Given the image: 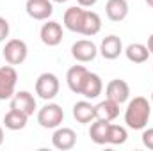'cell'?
<instances>
[{
	"label": "cell",
	"instance_id": "cell-15",
	"mask_svg": "<svg viewBox=\"0 0 153 151\" xmlns=\"http://www.w3.org/2000/svg\"><path fill=\"white\" fill-rule=\"evenodd\" d=\"M87 73H89V71H87L85 66H71V68L68 70V73H66V84H68V87H70L71 93L80 94Z\"/></svg>",
	"mask_w": 153,
	"mask_h": 151
},
{
	"label": "cell",
	"instance_id": "cell-22",
	"mask_svg": "<svg viewBox=\"0 0 153 151\" xmlns=\"http://www.w3.org/2000/svg\"><path fill=\"white\" fill-rule=\"evenodd\" d=\"M102 29V18L98 16V13L94 11H85V18H84V27H82V36H96Z\"/></svg>",
	"mask_w": 153,
	"mask_h": 151
},
{
	"label": "cell",
	"instance_id": "cell-1",
	"mask_svg": "<svg viewBox=\"0 0 153 151\" xmlns=\"http://www.w3.org/2000/svg\"><path fill=\"white\" fill-rule=\"evenodd\" d=\"M152 115V105L144 96H135L128 101L125 110V123L132 130H144Z\"/></svg>",
	"mask_w": 153,
	"mask_h": 151
},
{
	"label": "cell",
	"instance_id": "cell-6",
	"mask_svg": "<svg viewBox=\"0 0 153 151\" xmlns=\"http://www.w3.org/2000/svg\"><path fill=\"white\" fill-rule=\"evenodd\" d=\"M71 55H73V59L78 61V62H91V61L96 59L98 48H96V44H94L93 41H89V39H80V41L73 43V46H71Z\"/></svg>",
	"mask_w": 153,
	"mask_h": 151
},
{
	"label": "cell",
	"instance_id": "cell-16",
	"mask_svg": "<svg viewBox=\"0 0 153 151\" xmlns=\"http://www.w3.org/2000/svg\"><path fill=\"white\" fill-rule=\"evenodd\" d=\"M105 14L111 21H123L128 16V2L126 0H109L105 5Z\"/></svg>",
	"mask_w": 153,
	"mask_h": 151
},
{
	"label": "cell",
	"instance_id": "cell-23",
	"mask_svg": "<svg viewBox=\"0 0 153 151\" xmlns=\"http://www.w3.org/2000/svg\"><path fill=\"white\" fill-rule=\"evenodd\" d=\"M128 139V132L125 126L121 124H112L109 126V133H107V144H114V146H119V144H125Z\"/></svg>",
	"mask_w": 153,
	"mask_h": 151
},
{
	"label": "cell",
	"instance_id": "cell-13",
	"mask_svg": "<svg viewBox=\"0 0 153 151\" xmlns=\"http://www.w3.org/2000/svg\"><path fill=\"white\" fill-rule=\"evenodd\" d=\"M11 109H18L22 112L32 115L36 110V98L29 91H18L11 98Z\"/></svg>",
	"mask_w": 153,
	"mask_h": 151
},
{
	"label": "cell",
	"instance_id": "cell-24",
	"mask_svg": "<svg viewBox=\"0 0 153 151\" xmlns=\"http://www.w3.org/2000/svg\"><path fill=\"white\" fill-rule=\"evenodd\" d=\"M143 144L148 148V150H153V128H148L143 132Z\"/></svg>",
	"mask_w": 153,
	"mask_h": 151
},
{
	"label": "cell",
	"instance_id": "cell-17",
	"mask_svg": "<svg viewBox=\"0 0 153 151\" xmlns=\"http://www.w3.org/2000/svg\"><path fill=\"white\" fill-rule=\"evenodd\" d=\"M27 121H29V114L22 112L18 109H11L9 112L4 115V126L7 130H13V132L23 130L27 126Z\"/></svg>",
	"mask_w": 153,
	"mask_h": 151
},
{
	"label": "cell",
	"instance_id": "cell-29",
	"mask_svg": "<svg viewBox=\"0 0 153 151\" xmlns=\"http://www.w3.org/2000/svg\"><path fill=\"white\" fill-rule=\"evenodd\" d=\"M52 2H57V4H64V2H68V0H52Z\"/></svg>",
	"mask_w": 153,
	"mask_h": 151
},
{
	"label": "cell",
	"instance_id": "cell-9",
	"mask_svg": "<svg viewBox=\"0 0 153 151\" xmlns=\"http://www.w3.org/2000/svg\"><path fill=\"white\" fill-rule=\"evenodd\" d=\"M52 144H53V148H57L61 151H68L71 148H75V144H76L75 130L64 128V126L62 128H55V132L52 135Z\"/></svg>",
	"mask_w": 153,
	"mask_h": 151
},
{
	"label": "cell",
	"instance_id": "cell-27",
	"mask_svg": "<svg viewBox=\"0 0 153 151\" xmlns=\"http://www.w3.org/2000/svg\"><path fill=\"white\" fill-rule=\"evenodd\" d=\"M148 50H150V53H153V34L148 38Z\"/></svg>",
	"mask_w": 153,
	"mask_h": 151
},
{
	"label": "cell",
	"instance_id": "cell-21",
	"mask_svg": "<svg viewBox=\"0 0 153 151\" xmlns=\"http://www.w3.org/2000/svg\"><path fill=\"white\" fill-rule=\"evenodd\" d=\"M109 126L111 121H103V119H96L91 128H89V137L94 144H107V133H109Z\"/></svg>",
	"mask_w": 153,
	"mask_h": 151
},
{
	"label": "cell",
	"instance_id": "cell-28",
	"mask_svg": "<svg viewBox=\"0 0 153 151\" xmlns=\"http://www.w3.org/2000/svg\"><path fill=\"white\" fill-rule=\"evenodd\" d=\"M4 144V130H2V126H0V146Z\"/></svg>",
	"mask_w": 153,
	"mask_h": 151
},
{
	"label": "cell",
	"instance_id": "cell-3",
	"mask_svg": "<svg viewBox=\"0 0 153 151\" xmlns=\"http://www.w3.org/2000/svg\"><path fill=\"white\" fill-rule=\"evenodd\" d=\"M59 89H61V82L53 73H41L36 80V94L45 101L53 100L59 94Z\"/></svg>",
	"mask_w": 153,
	"mask_h": 151
},
{
	"label": "cell",
	"instance_id": "cell-11",
	"mask_svg": "<svg viewBox=\"0 0 153 151\" xmlns=\"http://www.w3.org/2000/svg\"><path fill=\"white\" fill-rule=\"evenodd\" d=\"M39 38L46 46H57L62 41V27L57 21H46L43 23L39 30Z\"/></svg>",
	"mask_w": 153,
	"mask_h": 151
},
{
	"label": "cell",
	"instance_id": "cell-18",
	"mask_svg": "<svg viewBox=\"0 0 153 151\" xmlns=\"http://www.w3.org/2000/svg\"><path fill=\"white\" fill-rule=\"evenodd\" d=\"M94 112H96V119L114 121L116 117L119 115V103L105 98L103 101H100L98 105H94Z\"/></svg>",
	"mask_w": 153,
	"mask_h": 151
},
{
	"label": "cell",
	"instance_id": "cell-14",
	"mask_svg": "<svg viewBox=\"0 0 153 151\" xmlns=\"http://www.w3.org/2000/svg\"><path fill=\"white\" fill-rule=\"evenodd\" d=\"M102 91H103V82H102L100 75L89 71L87 76H85L84 85H82L80 94H82L85 100H94V98H98V96L102 94Z\"/></svg>",
	"mask_w": 153,
	"mask_h": 151
},
{
	"label": "cell",
	"instance_id": "cell-8",
	"mask_svg": "<svg viewBox=\"0 0 153 151\" xmlns=\"http://www.w3.org/2000/svg\"><path fill=\"white\" fill-rule=\"evenodd\" d=\"M105 94H107L109 100H112V101L121 105V103H125L130 98V85L125 80H121V78H114V80H111L107 84Z\"/></svg>",
	"mask_w": 153,
	"mask_h": 151
},
{
	"label": "cell",
	"instance_id": "cell-2",
	"mask_svg": "<svg viewBox=\"0 0 153 151\" xmlns=\"http://www.w3.org/2000/svg\"><path fill=\"white\" fill-rule=\"evenodd\" d=\"M64 121V110L57 103H46L38 112V123L43 128H59Z\"/></svg>",
	"mask_w": 153,
	"mask_h": 151
},
{
	"label": "cell",
	"instance_id": "cell-26",
	"mask_svg": "<svg viewBox=\"0 0 153 151\" xmlns=\"http://www.w3.org/2000/svg\"><path fill=\"white\" fill-rule=\"evenodd\" d=\"M96 2H98V0H76V4H78L80 7H93Z\"/></svg>",
	"mask_w": 153,
	"mask_h": 151
},
{
	"label": "cell",
	"instance_id": "cell-25",
	"mask_svg": "<svg viewBox=\"0 0 153 151\" xmlns=\"http://www.w3.org/2000/svg\"><path fill=\"white\" fill-rule=\"evenodd\" d=\"M7 36H9V21L0 16V43H4Z\"/></svg>",
	"mask_w": 153,
	"mask_h": 151
},
{
	"label": "cell",
	"instance_id": "cell-5",
	"mask_svg": "<svg viewBox=\"0 0 153 151\" xmlns=\"http://www.w3.org/2000/svg\"><path fill=\"white\" fill-rule=\"evenodd\" d=\"M18 73L14 66H2L0 68V100H11L16 89Z\"/></svg>",
	"mask_w": 153,
	"mask_h": 151
},
{
	"label": "cell",
	"instance_id": "cell-30",
	"mask_svg": "<svg viewBox=\"0 0 153 151\" xmlns=\"http://www.w3.org/2000/svg\"><path fill=\"white\" fill-rule=\"evenodd\" d=\"M146 4H148L150 7H153V0H146Z\"/></svg>",
	"mask_w": 153,
	"mask_h": 151
},
{
	"label": "cell",
	"instance_id": "cell-4",
	"mask_svg": "<svg viewBox=\"0 0 153 151\" xmlns=\"http://www.w3.org/2000/svg\"><path fill=\"white\" fill-rule=\"evenodd\" d=\"M2 55L5 59L7 64L11 66H18L22 62H25L27 55H29V48H27V43L22 41V39H9L2 50Z\"/></svg>",
	"mask_w": 153,
	"mask_h": 151
},
{
	"label": "cell",
	"instance_id": "cell-10",
	"mask_svg": "<svg viewBox=\"0 0 153 151\" xmlns=\"http://www.w3.org/2000/svg\"><path fill=\"white\" fill-rule=\"evenodd\" d=\"M100 53H102V57L103 59H107V61H114L117 59L125 50H123V41L114 36V34H111V36H107V38L102 39V43H100V50H98Z\"/></svg>",
	"mask_w": 153,
	"mask_h": 151
},
{
	"label": "cell",
	"instance_id": "cell-7",
	"mask_svg": "<svg viewBox=\"0 0 153 151\" xmlns=\"http://www.w3.org/2000/svg\"><path fill=\"white\" fill-rule=\"evenodd\" d=\"M25 11L32 20L45 21V20H48L52 16L53 5H52V0H27Z\"/></svg>",
	"mask_w": 153,
	"mask_h": 151
},
{
	"label": "cell",
	"instance_id": "cell-20",
	"mask_svg": "<svg viewBox=\"0 0 153 151\" xmlns=\"http://www.w3.org/2000/svg\"><path fill=\"white\" fill-rule=\"evenodd\" d=\"M125 55H126V59H128L130 62H134V64H143V62L148 61L150 50H148V46H144V44H141V43H132V44H128V46L125 48Z\"/></svg>",
	"mask_w": 153,
	"mask_h": 151
},
{
	"label": "cell",
	"instance_id": "cell-12",
	"mask_svg": "<svg viewBox=\"0 0 153 151\" xmlns=\"http://www.w3.org/2000/svg\"><path fill=\"white\" fill-rule=\"evenodd\" d=\"M84 18H85V9L80 5H73V7L66 9V13H64V27L71 32L80 34L82 27H84Z\"/></svg>",
	"mask_w": 153,
	"mask_h": 151
},
{
	"label": "cell",
	"instance_id": "cell-31",
	"mask_svg": "<svg viewBox=\"0 0 153 151\" xmlns=\"http://www.w3.org/2000/svg\"><path fill=\"white\" fill-rule=\"evenodd\" d=\"M152 101H153V91H152Z\"/></svg>",
	"mask_w": 153,
	"mask_h": 151
},
{
	"label": "cell",
	"instance_id": "cell-19",
	"mask_svg": "<svg viewBox=\"0 0 153 151\" xmlns=\"http://www.w3.org/2000/svg\"><path fill=\"white\" fill-rule=\"evenodd\" d=\"M73 117H75L78 123H82V124H85V123H91L93 119H96L94 105H91L87 100L76 101L75 105H73Z\"/></svg>",
	"mask_w": 153,
	"mask_h": 151
}]
</instances>
